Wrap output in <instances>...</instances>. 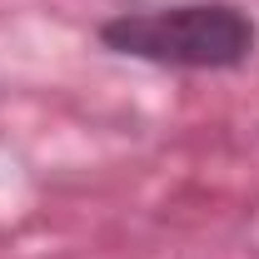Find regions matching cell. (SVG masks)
Wrapping results in <instances>:
<instances>
[{
	"instance_id": "6da1fadb",
	"label": "cell",
	"mask_w": 259,
	"mask_h": 259,
	"mask_svg": "<svg viewBox=\"0 0 259 259\" xmlns=\"http://www.w3.org/2000/svg\"><path fill=\"white\" fill-rule=\"evenodd\" d=\"M100 40L145 65L169 70H234L254 55V20L225 0H190V5H155L125 10L100 25Z\"/></svg>"
}]
</instances>
